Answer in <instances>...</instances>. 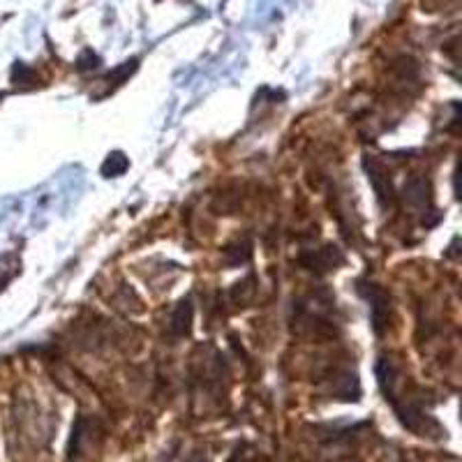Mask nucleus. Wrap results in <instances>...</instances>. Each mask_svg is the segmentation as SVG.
Wrapping results in <instances>:
<instances>
[{
	"label": "nucleus",
	"mask_w": 462,
	"mask_h": 462,
	"mask_svg": "<svg viewBox=\"0 0 462 462\" xmlns=\"http://www.w3.org/2000/svg\"><path fill=\"white\" fill-rule=\"evenodd\" d=\"M368 287L370 289L365 296H368V300L372 303V326H375L377 333H382V326L388 324V310H390L388 296L377 285H368Z\"/></svg>",
	"instance_id": "nucleus-2"
},
{
	"label": "nucleus",
	"mask_w": 462,
	"mask_h": 462,
	"mask_svg": "<svg viewBox=\"0 0 462 462\" xmlns=\"http://www.w3.org/2000/svg\"><path fill=\"white\" fill-rule=\"evenodd\" d=\"M303 264L310 268V271H317V273H326L331 271V268H336L338 264H342L344 256L338 252L333 245H326L322 250H314L310 256H303Z\"/></svg>",
	"instance_id": "nucleus-1"
},
{
	"label": "nucleus",
	"mask_w": 462,
	"mask_h": 462,
	"mask_svg": "<svg viewBox=\"0 0 462 462\" xmlns=\"http://www.w3.org/2000/svg\"><path fill=\"white\" fill-rule=\"evenodd\" d=\"M127 157L123 155V153H111V155L107 157V162L102 164V173H104L107 178H111V176H120L125 169H127Z\"/></svg>",
	"instance_id": "nucleus-3"
}]
</instances>
